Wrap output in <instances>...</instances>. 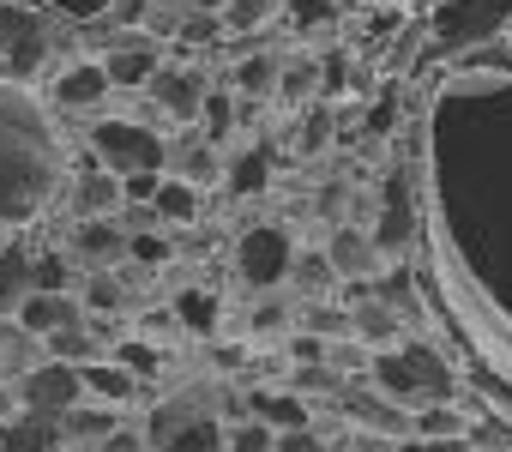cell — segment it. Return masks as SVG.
<instances>
[{
  "instance_id": "29",
  "label": "cell",
  "mask_w": 512,
  "mask_h": 452,
  "mask_svg": "<svg viewBox=\"0 0 512 452\" xmlns=\"http://www.w3.org/2000/svg\"><path fill=\"white\" fill-rule=\"evenodd\" d=\"M229 452H278V428H266V422H235L229 428Z\"/></svg>"
},
{
  "instance_id": "42",
  "label": "cell",
  "mask_w": 512,
  "mask_h": 452,
  "mask_svg": "<svg viewBox=\"0 0 512 452\" xmlns=\"http://www.w3.org/2000/svg\"><path fill=\"white\" fill-rule=\"evenodd\" d=\"M356 452H392V446H386V440H374V434H362V440H356Z\"/></svg>"
},
{
  "instance_id": "4",
  "label": "cell",
  "mask_w": 512,
  "mask_h": 452,
  "mask_svg": "<svg viewBox=\"0 0 512 452\" xmlns=\"http://www.w3.org/2000/svg\"><path fill=\"white\" fill-rule=\"evenodd\" d=\"M235 266H241V278L253 290H272L278 278H290L296 272V248L284 236V223H253V230L235 242Z\"/></svg>"
},
{
  "instance_id": "28",
  "label": "cell",
  "mask_w": 512,
  "mask_h": 452,
  "mask_svg": "<svg viewBox=\"0 0 512 452\" xmlns=\"http://www.w3.org/2000/svg\"><path fill=\"white\" fill-rule=\"evenodd\" d=\"M272 7H278V0H229V7H223V25H229V31H260V25L272 19Z\"/></svg>"
},
{
  "instance_id": "18",
  "label": "cell",
  "mask_w": 512,
  "mask_h": 452,
  "mask_svg": "<svg viewBox=\"0 0 512 452\" xmlns=\"http://www.w3.org/2000/svg\"><path fill=\"white\" fill-rule=\"evenodd\" d=\"M253 416H260L266 428H278V434L308 428V404L302 398H278V392H253Z\"/></svg>"
},
{
  "instance_id": "21",
  "label": "cell",
  "mask_w": 512,
  "mask_h": 452,
  "mask_svg": "<svg viewBox=\"0 0 512 452\" xmlns=\"http://www.w3.org/2000/svg\"><path fill=\"white\" fill-rule=\"evenodd\" d=\"M157 217H163V223H193V217H199V187H193V181H163Z\"/></svg>"
},
{
  "instance_id": "5",
  "label": "cell",
  "mask_w": 512,
  "mask_h": 452,
  "mask_svg": "<svg viewBox=\"0 0 512 452\" xmlns=\"http://www.w3.org/2000/svg\"><path fill=\"white\" fill-rule=\"evenodd\" d=\"M109 43V55H103V67H109V85L115 91H151V79L163 73V43L157 37H145V31H115V37H103Z\"/></svg>"
},
{
  "instance_id": "27",
  "label": "cell",
  "mask_w": 512,
  "mask_h": 452,
  "mask_svg": "<svg viewBox=\"0 0 512 452\" xmlns=\"http://www.w3.org/2000/svg\"><path fill=\"white\" fill-rule=\"evenodd\" d=\"M127 302V284H115L109 272H85V308H97V314H115Z\"/></svg>"
},
{
  "instance_id": "30",
  "label": "cell",
  "mask_w": 512,
  "mask_h": 452,
  "mask_svg": "<svg viewBox=\"0 0 512 452\" xmlns=\"http://www.w3.org/2000/svg\"><path fill=\"white\" fill-rule=\"evenodd\" d=\"M199 121H205V139H223V133L235 127V109H229V97H223V91H211V103H205V115H199Z\"/></svg>"
},
{
  "instance_id": "37",
  "label": "cell",
  "mask_w": 512,
  "mask_h": 452,
  "mask_svg": "<svg viewBox=\"0 0 512 452\" xmlns=\"http://www.w3.org/2000/svg\"><path fill=\"white\" fill-rule=\"evenodd\" d=\"M386 127H392V97L380 109H368V133H386Z\"/></svg>"
},
{
  "instance_id": "14",
  "label": "cell",
  "mask_w": 512,
  "mask_h": 452,
  "mask_svg": "<svg viewBox=\"0 0 512 452\" xmlns=\"http://www.w3.org/2000/svg\"><path fill=\"white\" fill-rule=\"evenodd\" d=\"M350 326H356V338H362V344H380V356L398 344V314L386 308V296L356 302V308H350Z\"/></svg>"
},
{
  "instance_id": "6",
  "label": "cell",
  "mask_w": 512,
  "mask_h": 452,
  "mask_svg": "<svg viewBox=\"0 0 512 452\" xmlns=\"http://www.w3.org/2000/svg\"><path fill=\"white\" fill-rule=\"evenodd\" d=\"M19 398H25V410H37V416H67V410H79V398H85V374H79L73 362H37V368L19 380Z\"/></svg>"
},
{
  "instance_id": "24",
  "label": "cell",
  "mask_w": 512,
  "mask_h": 452,
  "mask_svg": "<svg viewBox=\"0 0 512 452\" xmlns=\"http://www.w3.org/2000/svg\"><path fill=\"white\" fill-rule=\"evenodd\" d=\"M410 428H416L422 440H464V416L446 410V404H428L422 416H410Z\"/></svg>"
},
{
  "instance_id": "38",
  "label": "cell",
  "mask_w": 512,
  "mask_h": 452,
  "mask_svg": "<svg viewBox=\"0 0 512 452\" xmlns=\"http://www.w3.org/2000/svg\"><path fill=\"white\" fill-rule=\"evenodd\" d=\"M253 326H260V332H278V326H284V308H260V314H253Z\"/></svg>"
},
{
  "instance_id": "2",
  "label": "cell",
  "mask_w": 512,
  "mask_h": 452,
  "mask_svg": "<svg viewBox=\"0 0 512 452\" xmlns=\"http://www.w3.org/2000/svg\"><path fill=\"white\" fill-rule=\"evenodd\" d=\"M55 49H67V37L55 25H43L31 7L0 0V79H31Z\"/></svg>"
},
{
  "instance_id": "9",
  "label": "cell",
  "mask_w": 512,
  "mask_h": 452,
  "mask_svg": "<svg viewBox=\"0 0 512 452\" xmlns=\"http://www.w3.org/2000/svg\"><path fill=\"white\" fill-rule=\"evenodd\" d=\"M73 254H79L91 272H103V266H115V260H133V236L121 230V223L97 217V223H79V230H73Z\"/></svg>"
},
{
  "instance_id": "7",
  "label": "cell",
  "mask_w": 512,
  "mask_h": 452,
  "mask_svg": "<svg viewBox=\"0 0 512 452\" xmlns=\"http://www.w3.org/2000/svg\"><path fill=\"white\" fill-rule=\"evenodd\" d=\"M151 97H157V109L175 115V121H199L205 103H211L205 73H199V67H175V61H163V73L151 79Z\"/></svg>"
},
{
  "instance_id": "25",
  "label": "cell",
  "mask_w": 512,
  "mask_h": 452,
  "mask_svg": "<svg viewBox=\"0 0 512 452\" xmlns=\"http://www.w3.org/2000/svg\"><path fill=\"white\" fill-rule=\"evenodd\" d=\"M31 272H37V290L43 296H67V284H73L67 278V254H55V248H37L31 254Z\"/></svg>"
},
{
  "instance_id": "23",
  "label": "cell",
  "mask_w": 512,
  "mask_h": 452,
  "mask_svg": "<svg viewBox=\"0 0 512 452\" xmlns=\"http://www.w3.org/2000/svg\"><path fill=\"white\" fill-rule=\"evenodd\" d=\"M175 320H181L187 332H217V302H211L205 290H181V296H175Z\"/></svg>"
},
{
  "instance_id": "31",
  "label": "cell",
  "mask_w": 512,
  "mask_h": 452,
  "mask_svg": "<svg viewBox=\"0 0 512 452\" xmlns=\"http://www.w3.org/2000/svg\"><path fill=\"white\" fill-rule=\"evenodd\" d=\"M121 368H127L133 380H151V374H157V350H151V344H133V338H127V344H121Z\"/></svg>"
},
{
  "instance_id": "1",
  "label": "cell",
  "mask_w": 512,
  "mask_h": 452,
  "mask_svg": "<svg viewBox=\"0 0 512 452\" xmlns=\"http://www.w3.org/2000/svg\"><path fill=\"white\" fill-rule=\"evenodd\" d=\"M61 187V145L37 103L0 85V223H31Z\"/></svg>"
},
{
  "instance_id": "34",
  "label": "cell",
  "mask_w": 512,
  "mask_h": 452,
  "mask_svg": "<svg viewBox=\"0 0 512 452\" xmlns=\"http://www.w3.org/2000/svg\"><path fill=\"white\" fill-rule=\"evenodd\" d=\"M235 79H241L247 91H266V85H272V61H247V67H241Z\"/></svg>"
},
{
  "instance_id": "16",
  "label": "cell",
  "mask_w": 512,
  "mask_h": 452,
  "mask_svg": "<svg viewBox=\"0 0 512 452\" xmlns=\"http://www.w3.org/2000/svg\"><path fill=\"white\" fill-rule=\"evenodd\" d=\"M326 260H332L338 278H362V272H374V236H362V230H338L332 248H326Z\"/></svg>"
},
{
  "instance_id": "20",
  "label": "cell",
  "mask_w": 512,
  "mask_h": 452,
  "mask_svg": "<svg viewBox=\"0 0 512 452\" xmlns=\"http://www.w3.org/2000/svg\"><path fill=\"white\" fill-rule=\"evenodd\" d=\"M266 175H272V151H266V145H253V151L235 157V169H229V193H260Z\"/></svg>"
},
{
  "instance_id": "15",
  "label": "cell",
  "mask_w": 512,
  "mask_h": 452,
  "mask_svg": "<svg viewBox=\"0 0 512 452\" xmlns=\"http://www.w3.org/2000/svg\"><path fill=\"white\" fill-rule=\"evenodd\" d=\"M115 428H121V422H115V410H109V404H79V410H67V416H61L67 446H85V440H91V446H103Z\"/></svg>"
},
{
  "instance_id": "44",
  "label": "cell",
  "mask_w": 512,
  "mask_h": 452,
  "mask_svg": "<svg viewBox=\"0 0 512 452\" xmlns=\"http://www.w3.org/2000/svg\"><path fill=\"white\" fill-rule=\"evenodd\" d=\"M344 7H356V0H344Z\"/></svg>"
},
{
  "instance_id": "40",
  "label": "cell",
  "mask_w": 512,
  "mask_h": 452,
  "mask_svg": "<svg viewBox=\"0 0 512 452\" xmlns=\"http://www.w3.org/2000/svg\"><path fill=\"white\" fill-rule=\"evenodd\" d=\"M320 13H326V0H296V19H302V25H314Z\"/></svg>"
},
{
  "instance_id": "8",
  "label": "cell",
  "mask_w": 512,
  "mask_h": 452,
  "mask_svg": "<svg viewBox=\"0 0 512 452\" xmlns=\"http://www.w3.org/2000/svg\"><path fill=\"white\" fill-rule=\"evenodd\" d=\"M109 67L103 61H67L61 67V79H55V103L61 109H73V115H85V109H103L109 103Z\"/></svg>"
},
{
  "instance_id": "19",
  "label": "cell",
  "mask_w": 512,
  "mask_h": 452,
  "mask_svg": "<svg viewBox=\"0 0 512 452\" xmlns=\"http://www.w3.org/2000/svg\"><path fill=\"white\" fill-rule=\"evenodd\" d=\"M223 440H229V434H223V422H211V416H193V422H187V428H181L169 446H157V452H223Z\"/></svg>"
},
{
  "instance_id": "13",
  "label": "cell",
  "mask_w": 512,
  "mask_h": 452,
  "mask_svg": "<svg viewBox=\"0 0 512 452\" xmlns=\"http://www.w3.org/2000/svg\"><path fill=\"white\" fill-rule=\"evenodd\" d=\"M115 205H127L121 175H79V187H73V211H79V223H97V217H109Z\"/></svg>"
},
{
  "instance_id": "33",
  "label": "cell",
  "mask_w": 512,
  "mask_h": 452,
  "mask_svg": "<svg viewBox=\"0 0 512 452\" xmlns=\"http://www.w3.org/2000/svg\"><path fill=\"white\" fill-rule=\"evenodd\" d=\"M133 260L163 266V260H169V242H163V236H133Z\"/></svg>"
},
{
  "instance_id": "35",
  "label": "cell",
  "mask_w": 512,
  "mask_h": 452,
  "mask_svg": "<svg viewBox=\"0 0 512 452\" xmlns=\"http://www.w3.org/2000/svg\"><path fill=\"white\" fill-rule=\"evenodd\" d=\"M97 452H145V440H139L133 428H115V434H109V440H103Z\"/></svg>"
},
{
  "instance_id": "26",
  "label": "cell",
  "mask_w": 512,
  "mask_h": 452,
  "mask_svg": "<svg viewBox=\"0 0 512 452\" xmlns=\"http://www.w3.org/2000/svg\"><path fill=\"white\" fill-rule=\"evenodd\" d=\"M169 157H175V169H181V181H193V187L217 175V157H211L205 145H193V139H187V145H169Z\"/></svg>"
},
{
  "instance_id": "36",
  "label": "cell",
  "mask_w": 512,
  "mask_h": 452,
  "mask_svg": "<svg viewBox=\"0 0 512 452\" xmlns=\"http://www.w3.org/2000/svg\"><path fill=\"white\" fill-rule=\"evenodd\" d=\"M278 452H320V440L308 428H296V434H278Z\"/></svg>"
},
{
  "instance_id": "3",
  "label": "cell",
  "mask_w": 512,
  "mask_h": 452,
  "mask_svg": "<svg viewBox=\"0 0 512 452\" xmlns=\"http://www.w3.org/2000/svg\"><path fill=\"white\" fill-rule=\"evenodd\" d=\"M91 151L109 163V175H163V163H169V145L139 121H97Z\"/></svg>"
},
{
  "instance_id": "43",
  "label": "cell",
  "mask_w": 512,
  "mask_h": 452,
  "mask_svg": "<svg viewBox=\"0 0 512 452\" xmlns=\"http://www.w3.org/2000/svg\"><path fill=\"white\" fill-rule=\"evenodd\" d=\"M55 452H79V446H55Z\"/></svg>"
},
{
  "instance_id": "39",
  "label": "cell",
  "mask_w": 512,
  "mask_h": 452,
  "mask_svg": "<svg viewBox=\"0 0 512 452\" xmlns=\"http://www.w3.org/2000/svg\"><path fill=\"white\" fill-rule=\"evenodd\" d=\"M416 452H470V440H422Z\"/></svg>"
},
{
  "instance_id": "41",
  "label": "cell",
  "mask_w": 512,
  "mask_h": 452,
  "mask_svg": "<svg viewBox=\"0 0 512 452\" xmlns=\"http://www.w3.org/2000/svg\"><path fill=\"white\" fill-rule=\"evenodd\" d=\"M181 7H187V13H223L229 0H181Z\"/></svg>"
},
{
  "instance_id": "12",
  "label": "cell",
  "mask_w": 512,
  "mask_h": 452,
  "mask_svg": "<svg viewBox=\"0 0 512 452\" xmlns=\"http://www.w3.org/2000/svg\"><path fill=\"white\" fill-rule=\"evenodd\" d=\"M0 440H7V452H55V446H67L61 422L37 416V410H19L13 422H0Z\"/></svg>"
},
{
  "instance_id": "22",
  "label": "cell",
  "mask_w": 512,
  "mask_h": 452,
  "mask_svg": "<svg viewBox=\"0 0 512 452\" xmlns=\"http://www.w3.org/2000/svg\"><path fill=\"white\" fill-rule=\"evenodd\" d=\"M350 410H356L362 422H374L380 434H398V428H410V416H404L392 398H368V392H350Z\"/></svg>"
},
{
  "instance_id": "11",
  "label": "cell",
  "mask_w": 512,
  "mask_h": 452,
  "mask_svg": "<svg viewBox=\"0 0 512 452\" xmlns=\"http://www.w3.org/2000/svg\"><path fill=\"white\" fill-rule=\"evenodd\" d=\"M37 296V272H31V248L13 242L0 248V314H19L25 302Z\"/></svg>"
},
{
  "instance_id": "32",
  "label": "cell",
  "mask_w": 512,
  "mask_h": 452,
  "mask_svg": "<svg viewBox=\"0 0 512 452\" xmlns=\"http://www.w3.org/2000/svg\"><path fill=\"white\" fill-rule=\"evenodd\" d=\"M49 7H55L61 19H109L115 0H49Z\"/></svg>"
},
{
  "instance_id": "17",
  "label": "cell",
  "mask_w": 512,
  "mask_h": 452,
  "mask_svg": "<svg viewBox=\"0 0 512 452\" xmlns=\"http://www.w3.org/2000/svg\"><path fill=\"white\" fill-rule=\"evenodd\" d=\"M79 374H85V392L103 398V404H121V398H133V386H139L121 362H85Z\"/></svg>"
},
{
  "instance_id": "10",
  "label": "cell",
  "mask_w": 512,
  "mask_h": 452,
  "mask_svg": "<svg viewBox=\"0 0 512 452\" xmlns=\"http://www.w3.org/2000/svg\"><path fill=\"white\" fill-rule=\"evenodd\" d=\"M85 314H79V296H31L25 308H19V326L31 332V338H55V332H67V326H79Z\"/></svg>"
}]
</instances>
